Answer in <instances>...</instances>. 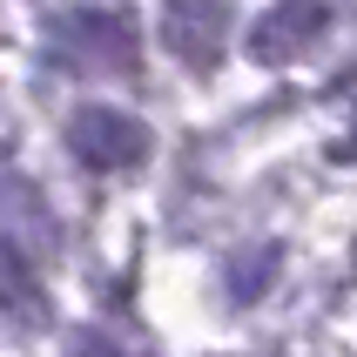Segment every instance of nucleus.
I'll list each match as a JSON object with an SVG mask.
<instances>
[{
  "instance_id": "nucleus-4",
  "label": "nucleus",
  "mask_w": 357,
  "mask_h": 357,
  "mask_svg": "<svg viewBox=\"0 0 357 357\" xmlns=\"http://www.w3.org/2000/svg\"><path fill=\"white\" fill-rule=\"evenodd\" d=\"M324 27H331V7H324V0H270V14L250 27V54H257L263 68L297 61Z\"/></svg>"
},
{
  "instance_id": "nucleus-6",
  "label": "nucleus",
  "mask_w": 357,
  "mask_h": 357,
  "mask_svg": "<svg viewBox=\"0 0 357 357\" xmlns=\"http://www.w3.org/2000/svg\"><path fill=\"white\" fill-rule=\"evenodd\" d=\"M75 357H142V351H128V344H115V337H101V331H81V337H75Z\"/></svg>"
},
{
  "instance_id": "nucleus-2",
  "label": "nucleus",
  "mask_w": 357,
  "mask_h": 357,
  "mask_svg": "<svg viewBox=\"0 0 357 357\" xmlns=\"http://www.w3.org/2000/svg\"><path fill=\"white\" fill-rule=\"evenodd\" d=\"M61 142H68V155H75L81 169H95V176H121V169L149 162V121H135L128 108H108V101L75 108L68 128H61Z\"/></svg>"
},
{
  "instance_id": "nucleus-5",
  "label": "nucleus",
  "mask_w": 357,
  "mask_h": 357,
  "mask_svg": "<svg viewBox=\"0 0 357 357\" xmlns=\"http://www.w3.org/2000/svg\"><path fill=\"white\" fill-rule=\"evenodd\" d=\"M277 263H283V250L277 243H250V250H236L229 257V270H222V290L236 303H257L270 283H277Z\"/></svg>"
},
{
  "instance_id": "nucleus-1",
  "label": "nucleus",
  "mask_w": 357,
  "mask_h": 357,
  "mask_svg": "<svg viewBox=\"0 0 357 357\" xmlns=\"http://www.w3.org/2000/svg\"><path fill=\"white\" fill-rule=\"evenodd\" d=\"M47 54L68 75H128L135 68V20H128V7H68L47 27Z\"/></svg>"
},
{
  "instance_id": "nucleus-3",
  "label": "nucleus",
  "mask_w": 357,
  "mask_h": 357,
  "mask_svg": "<svg viewBox=\"0 0 357 357\" xmlns=\"http://www.w3.org/2000/svg\"><path fill=\"white\" fill-rule=\"evenodd\" d=\"M222 34H229V7L222 0H162V47L182 68H216Z\"/></svg>"
},
{
  "instance_id": "nucleus-7",
  "label": "nucleus",
  "mask_w": 357,
  "mask_h": 357,
  "mask_svg": "<svg viewBox=\"0 0 357 357\" xmlns=\"http://www.w3.org/2000/svg\"><path fill=\"white\" fill-rule=\"evenodd\" d=\"M351 263H357V250H351Z\"/></svg>"
}]
</instances>
